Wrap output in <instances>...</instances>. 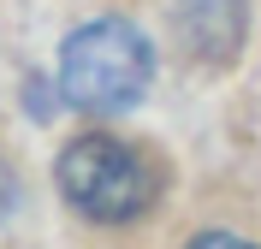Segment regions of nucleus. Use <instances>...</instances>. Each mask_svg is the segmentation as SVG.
I'll return each instance as SVG.
<instances>
[{
  "label": "nucleus",
  "instance_id": "1",
  "mask_svg": "<svg viewBox=\"0 0 261 249\" xmlns=\"http://www.w3.org/2000/svg\"><path fill=\"white\" fill-rule=\"evenodd\" d=\"M154 83V48L125 18H95L65 36L60 48V95L83 113H125Z\"/></svg>",
  "mask_w": 261,
  "mask_h": 249
},
{
  "label": "nucleus",
  "instance_id": "2",
  "mask_svg": "<svg viewBox=\"0 0 261 249\" xmlns=\"http://www.w3.org/2000/svg\"><path fill=\"white\" fill-rule=\"evenodd\" d=\"M60 190H65V202L77 214L101 219V226H119V219H137L154 202L161 178L119 136H77L60 154Z\"/></svg>",
  "mask_w": 261,
  "mask_h": 249
},
{
  "label": "nucleus",
  "instance_id": "3",
  "mask_svg": "<svg viewBox=\"0 0 261 249\" xmlns=\"http://www.w3.org/2000/svg\"><path fill=\"white\" fill-rule=\"evenodd\" d=\"M178 30L190 42L196 60L226 66L244 48V0H184L178 6Z\"/></svg>",
  "mask_w": 261,
  "mask_h": 249
},
{
  "label": "nucleus",
  "instance_id": "4",
  "mask_svg": "<svg viewBox=\"0 0 261 249\" xmlns=\"http://www.w3.org/2000/svg\"><path fill=\"white\" fill-rule=\"evenodd\" d=\"M190 249H255V243H249V237H231V232H202Z\"/></svg>",
  "mask_w": 261,
  "mask_h": 249
},
{
  "label": "nucleus",
  "instance_id": "5",
  "mask_svg": "<svg viewBox=\"0 0 261 249\" xmlns=\"http://www.w3.org/2000/svg\"><path fill=\"white\" fill-rule=\"evenodd\" d=\"M12 202H18V184H12V172H6V166H0V219L12 214Z\"/></svg>",
  "mask_w": 261,
  "mask_h": 249
}]
</instances>
